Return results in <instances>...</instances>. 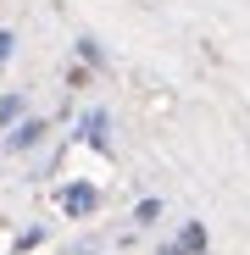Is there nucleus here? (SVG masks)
Masks as SVG:
<instances>
[{"label":"nucleus","instance_id":"1","mask_svg":"<svg viewBox=\"0 0 250 255\" xmlns=\"http://www.w3.org/2000/svg\"><path fill=\"white\" fill-rule=\"evenodd\" d=\"M45 133H50V122L22 111V117L6 128V150H11V155H28V150H39V144H45Z\"/></svg>","mask_w":250,"mask_h":255},{"label":"nucleus","instance_id":"2","mask_svg":"<svg viewBox=\"0 0 250 255\" xmlns=\"http://www.w3.org/2000/svg\"><path fill=\"white\" fill-rule=\"evenodd\" d=\"M56 205L67 211V222H83V217L100 211V189H95V183H67V189L56 194Z\"/></svg>","mask_w":250,"mask_h":255},{"label":"nucleus","instance_id":"3","mask_svg":"<svg viewBox=\"0 0 250 255\" xmlns=\"http://www.w3.org/2000/svg\"><path fill=\"white\" fill-rule=\"evenodd\" d=\"M106 106H89L83 111V122H78V144H89V150H100V155H111V139H106Z\"/></svg>","mask_w":250,"mask_h":255},{"label":"nucleus","instance_id":"4","mask_svg":"<svg viewBox=\"0 0 250 255\" xmlns=\"http://www.w3.org/2000/svg\"><path fill=\"white\" fill-rule=\"evenodd\" d=\"M178 244H184V255H206V244H212V233H206L200 222H184V228H178Z\"/></svg>","mask_w":250,"mask_h":255},{"label":"nucleus","instance_id":"5","mask_svg":"<svg viewBox=\"0 0 250 255\" xmlns=\"http://www.w3.org/2000/svg\"><path fill=\"white\" fill-rule=\"evenodd\" d=\"M22 111H28V100H22V89H11V95H0V133H6V128H11V122L22 117Z\"/></svg>","mask_w":250,"mask_h":255},{"label":"nucleus","instance_id":"6","mask_svg":"<svg viewBox=\"0 0 250 255\" xmlns=\"http://www.w3.org/2000/svg\"><path fill=\"white\" fill-rule=\"evenodd\" d=\"M134 222H139V228H150V222H161V200H156V194H145V200L134 205Z\"/></svg>","mask_w":250,"mask_h":255},{"label":"nucleus","instance_id":"7","mask_svg":"<svg viewBox=\"0 0 250 255\" xmlns=\"http://www.w3.org/2000/svg\"><path fill=\"white\" fill-rule=\"evenodd\" d=\"M78 61L83 67H106V50L95 45V39H78Z\"/></svg>","mask_w":250,"mask_h":255},{"label":"nucleus","instance_id":"8","mask_svg":"<svg viewBox=\"0 0 250 255\" xmlns=\"http://www.w3.org/2000/svg\"><path fill=\"white\" fill-rule=\"evenodd\" d=\"M11 50H17V39H11V28H0V67L11 61Z\"/></svg>","mask_w":250,"mask_h":255},{"label":"nucleus","instance_id":"9","mask_svg":"<svg viewBox=\"0 0 250 255\" xmlns=\"http://www.w3.org/2000/svg\"><path fill=\"white\" fill-rule=\"evenodd\" d=\"M39 239H45V228H28V233H22V239H17V255H22V250H33V244H39Z\"/></svg>","mask_w":250,"mask_h":255},{"label":"nucleus","instance_id":"10","mask_svg":"<svg viewBox=\"0 0 250 255\" xmlns=\"http://www.w3.org/2000/svg\"><path fill=\"white\" fill-rule=\"evenodd\" d=\"M156 255H184V244H178V239H173V244H161V250H156Z\"/></svg>","mask_w":250,"mask_h":255}]
</instances>
